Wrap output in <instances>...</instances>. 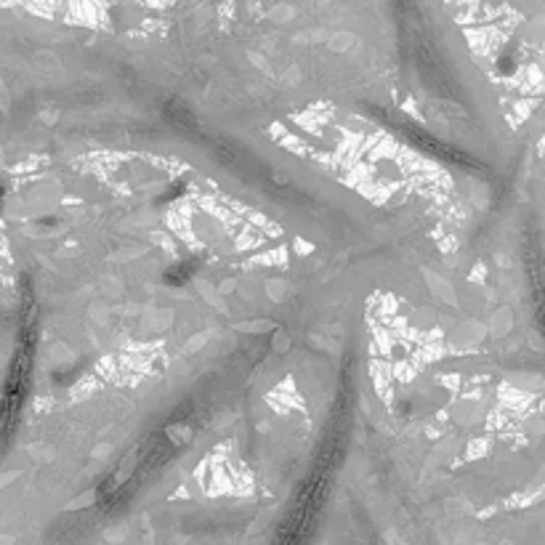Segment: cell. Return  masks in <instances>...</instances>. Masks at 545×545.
Returning a JSON list of instances; mask_svg holds the SVG:
<instances>
[{"label": "cell", "mask_w": 545, "mask_h": 545, "mask_svg": "<svg viewBox=\"0 0 545 545\" xmlns=\"http://www.w3.org/2000/svg\"><path fill=\"white\" fill-rule=\"evenodd\" d=\"M30 365H33L30 346H27V343H21L17 356H14L11 375H8L6 394H3V404H0V431H11V426H14V420H17L19 407H21V399H24V388H27Z\"/></svg>", "instance_id": "cell-1"}]
</instances>
